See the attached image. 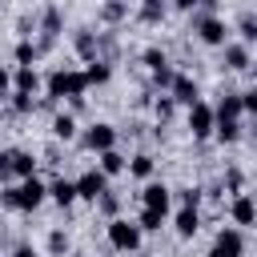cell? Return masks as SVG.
<instances>
[{"mask_svg": "<svg viewBox=\"0 0 257 257\" xmlns=\"http://www.w3.org/2000/svg\"><path fill=\"white\" fill-rule=\"evenodd\" d=\"M44 197H48V185H44L40 177H28V181H20V185L0 189V205H4V209H16V213H32V209H40Z\"/></svg>", "mask_w": 257, "mask_h": 257, "instance_id": "1", "label": "cell"}, {"mask_svg": "<svg viewBox=\"0 0 257 257\" xmlns=\"http://www.w3.org/2000/svg\"><path fill=\"white\" fill-rule=\"evenodd\" d=\"M44 88H48V100L56 104V100H76V96H84L88 92V84H84V72L80 68H56V72H48V80H44Z\"/></svg>", "mask_w": 257, "mask_h": 257, "instance_id": "2", "label": "cell"}, {"mask_svg": "<svg viewBox=\"0 0 257 257\" xmlns=\"http://www.w3.org/2000/svg\"><path fill=\"white\" fill-rule=\"evenodd\" d=\"M141 237H145V233H141L128 217H112V221H108V245H112L116 253H137V249H141Z\"/></svg>", "mask_w": 257, "mask_h": 257, "instance_id": "3", "label": "cell"}, {"mask_svg": "<svg viewBox=\"0 0 257 257\" xmlns=\"http://www.w3.org/2000/svg\"><path fill=\"white\" fill-rule=\"evenodd\" d=\"M193 32H197V40L209 44V48H221V44L229 40V28H225L221 16H201V12H193Z\"/></svg>", "mask_w": 257, "mask_h": 257, "instance_id": "4", "label": "cell"}, {"mask_svg": "<svg viewBox=\"0 0 257 257\" xmlns=\"http://www.w3.org/2000/svg\"><path fill=\"white\" fill-rule=\"evenodd\" d=\"M80 145L88 149V153H108V149H116V128L108 124V120H92L88 128H84V137H80Z\"/></svg>", "mask_w": 257, "mask_h": 257, "instance_id": "5", "label": "cell"}, {"mask_svg": "<svg viewBox=\"0 0 257 257\" xmlns=\"http://www.w3.org/2000/svg\"><path fill=\"white\" fill-rule=\"evenodd\" d=\"M72 189H76V201H100L104 193H108V177L100 173V169H84L76 181H72Z\"/></svg>", "mask_w": 257, "mask_h": 257, "instance_id": "6", "label": "cell"}, {"mask_svg": "<svg viewBox=\"0 0 257 257\" xmlns=\"http://www.w3.org/2000/svg\"><path fill=\"white\" fill-rule=\"evenodd\" d=\"M209 257H245V233L233 229V225L217 229V237L209 245Z\"/></svg>", "mask_w": 257, "mask_h": 257, "instance_id": "7", "label": "cell"}, {"mask_svg": "<svg viewBox=\"0 0 257 257\" xmlns=\"http://www.w3.org/2000/svg\"><path fill=\"white\" fill-rule=\"evenodd\" d=\"M173 104H185V108H193L197 100H201V88H197V80L193 76H185V72H173V84H169V92H165Z\"/></svg>", "mask_w": 257, "mask_h": 257, "instance_id": "8", "label": "cell"}, {"mask_svg": "<svg viewBox=\"0 0 257 257\" xmlns=\"http://www.w3.org/2000/svg\"><path fill=\"white\" fill-rule=\"evenodd\" d=\"M141 209H157V213L169 217V209H173V189H169L165 181H149V185L141 189Z\"/></svg>", "mask_w": 257, "mask_h": 257, "instance_id": "9", "label": "cell"}, {"mask_svg": "<svg viewBox=\"0 0 257 257\" xmlns=\"http://www.w3.org/2000/svg\"><path fill=\"white\" fill-rule=\"evenodd\" d=\"M189 133H193V141L213 137V104H209V100H197V104L189 108Z\"/></svg>", "mask_w": 257, "mask_h": 257, "instance_id": "10", "label": "cell"}, {"mask_svg": "<svg viewBox=\"0 0 257 257\" xmlns=\"http://www.w3.org/2000/svg\"><path fill=\"white\" fill-rule=\"evenodd\" d=\"M229 217H233V229H249L257 221V205H253V193H237L229 201Z\"/></svg>", "mask_w": 257, "mask_h": 257, "instance_id": "11", "label": "cell"}, {"mask_svg": "<svg viewBox=\"0 0 257 257\" xmlns=\"http://www.w3.org/2000/svg\"><path fill=\"white\" fill-rule=\"evenodd\" d=\"M72 48H76V56L88 64V60H96V52H100V36H96L92 28H76V32H72Z\"/></svg>", "mask_w": 257, "mask_h": 257, "instance_id": "12", "label": "cell"}, {"mask_svg": "<svg viewBox=\"0 0 257 257\" xmlns=\"http://www.w3.org/2000/svg\"><path fill=\"white\" fill-rule=\"evenodd\" d=\"M8 173L20 177V181L36 177V157H32L28 149H8Z\"/></svg>", "mask_w": 257, "mask_h": 257, "instance_id": "13", "label": "cell"}, {"mask_svg": "<svg viewBox=\"0 0 257 257\" xmlns=\"http://www.w3.org/2000/svg\"><path fill=\"white\" fill-rule=\"evenodd\" d=\"M221 48H225V68H233V72H249L253 56H249V48H245L241 40H225Z\"/></svg>", "mask_w": 257, "mask_h": 257, "instance_id": "14", "label": "cell"}, {"mask_svg": "<svg viewBox=\"0 0 257 257\" xmlns=\"http://www.w3.org/2000/svg\"><path fill=\"white\" fill-rule=\"evenodd\" d=\"M173 229H177V237H197V229H201V213L197 209H177L173 213Z\"/></svg>", "mask_w": 257, "mask_h": 257, "instance_id": "15", "label": "cell"}, {"mask_svg": "<svg viewBox=\"0 0 257 257\" xmlns=\"http://www.w3.org/2000/svg\"><path fill=\"white\" fill-rule=\"evenodd\" d=\"M36 88H40V72H36V68H16V72H12V92L32 96Z\"/></svg>", "mask_w": 257, "mask_h": 257, "instance_id": "16", "label": "cell"}, {"mask_svg": "<svg viewBox=\"0 0 257 257\" xmlns=\"http://www.w3.org/2000/svg\"><path fill=\"white\" fill-rule=\"evenodd\" d=\"M96 161H100L96 169H100L104 177H120V173H124V165H128V157H124L120 149H108V153H100Z\"/></svg>", "mask_w": 257, "mask_h": 257, "instance_id": "17", "label": "cell"}, {"mask_svg": "<svg viewBox=\"0 0 257 257\" xmlns=\"http://www.w3.org/2000/svg\"><path fill=\"white\" fill-rule=\"evenodd\" d=\"M48 197L60 205V209H68V205H76V189H72V181L68 177H56L52 185H48Z\"/></svg>", "mask_w": 257, "mask_h": 257, "instance_id": "18", "label": "cell"}, {"mask_svg": "<svg viewBox=\"0 0 257 257\" xmlns=\"http://www.w3.org/2000/svg\"><path fill=\"white\" fill-rule=\"evenodd\" d=\"M60 24H64V12H60L56 4H44V8H40V32L56 40V32H60Z\"/></svg>", "mask_w": 257, "mask_h": 257, "instance_id": "19", "label": "cell"}, {"mask_svg": "<svg viewBox=\"0 0 257 257\" xmlns=\"http://www.w3.org/2000/svg\"><path fill=\"white\" fill-rule=\"evenodd\" d=\"M36 56H40V52H36V40H24V36H20V40H16V48H12L16 68H32V64H36Z\"/></svg>", "mask_w": 257, "mask_h": 257, "instance_id": "20", "label": "cell"}, {"mask_svg": "<svg viewBox=\"0 0 257 257\" xmlns=\"http://www.w3.org/2000/svg\"><path fill=\"white\" fill-rule=\"evenodd\" d=\"M80 72H84V84H104V80L112 76V68H108V60H100V56H96V60H88V64H84Z\"/></svg>", "mask_w": 257, "mask_h": 257, "instance_id": "21", "label": "cell"}, {"mask_svg": "<svg viewBox=\"0 0 257 257\" xmlns=\"http://www.w3.org/2000/svg\"><path fill=\"white\" fill-rule=\"evenodd\" d=\"M52 137L56 141H72L76 137V116L72 112H56L52 116Z\"/></svg>", "mask_w": 257, "mask_h": 257, "instance_id": "22", "label": "cell"}, {"mask_svg": "<svg viewBox=\"0 0 257 257\" xmlns=\"http://www.w3.org/2000/svg\"><path fill=\"white\" fill-rule=\"evenodd\" d=\"M213 137L221 145H237L241 141V120H213Z\"/></svg>", "mask_w": 257, "mask_h": 257, "instance_id": "23", "label": "cell"}, {"mask_svg": "<svg viewBox=\"0 0 257 257\" xmlns=\"http://www.w3.org/2000/svg\"><path fill=\"white\" fill-rule=\"evenodd\" d=\"M165 221H169V217H165V213H157V209H141V213H137V221H133V225H137V229H141V233H157V229H161V225H165Z\"/></svg>", "mask_w": 257, "mask_h": 257, "instance_id": "24", "label": "cell"}, {"mask_svg": "<svg viewBox=\"0 0 257 257\" xmlns=\"http://www.w3.org/2000/svg\"><path fill=\"white\" fill-rule=\"evenodd\" d=\"M124 169H128L133 177H141V181H149V177H153V169H157V161H153L149 153H137V157H133V161L124 165Z\"/></svg>", "mask_w": 257, "mask_h": 257, "instance_id": "25", "label": "cell"}, {"mask_svg": "<svg viewBox=\"0 0 257 257\" xmlns=\"http://www.w3.org/2000/svg\"><path fill=\"white\" fill-rule=\"evenodd\" d=\"M48 253H52V257H68V253H72V241H68L64 229H52V233H48Z\"/></svg>", "mask_w": 257, "mask_h": 257, "instance_id": "26", "label": "cell"}, {"mask_svg": "<svg viewBox=\"0 0 257 257\" xmlns=\"http://www.w3.org/2000/svg\"><path fill=\"white\" fill-rule=\"evenodd\" d=\"M141 60H145L149 76H153V72H161V68H169V56H165V48H145V52H141Z\"/></svg>", "mask_w": 257, "mask_h": 257, "instance_id": "27", "label": "cell"}, {"mask_svg": "<svg viewBox=\"0 0 257 257\" xmlns=\"http://www.w3.org/2000/svg\"><path fill=\"white\" fill-rule=\"evenodd\" d=\"M137 16H141L145 24H157V20H165V4H161V0H145V4L137 8Z\"/></svg>", "mask_w": 257, "mask_h": 257, "instance_id": "28", "label": "cell"}, {"mask_svg": "<svg viewBox=\"0 0 257 257\" xmlns=\"http://www.w3.org/2000/svg\"><path fill=\"white\" fill-rule=\"evenodd\" d=\"M173 193H177L181 209H201V197H205V193H201L197 185H189V189H173Z\"/></svg>", "mask_w": 257, "mask_h": 257, "instance_id": "29", "label": "cell"}, {"mask_svg": "<svg viewBox=\"0 0 257 257\" xmlns=\"http://www.w3.org/2000/svg\"><path fill=\"white\" fill-rule=\"evenodd\" d=\"M124 16H128V4H120V0H112V4L100 8V20H104V24H116V20H124Z\"/></svg>", "mask_w": 257, "mask_h": 257, "instance_id": "30", "label": "cell"}, {"mask_svg": "<svg viewBox=\"0 0 257 257\" xmlns=\"http://www.w3.org/2000/svg\"><path fill=\"white\" fill-rule=\"evenodd\" d=\"M237 32H241V44H245V48H249V44L257 40V20H253V12H245V16H241Z\"/></svg>", "mask_w": 257, "mask_h": 257, "instance_id": "31", "label": "cell"}, {"mask_svg": "<svg viewBox=\"0 0 257 257\" xmlns=\"http://www.w3.org/2000/svg\"><path fill=\"white\" fill-rule=\"evenodd\" d=\"M8 96H12V112L16 116H32L36 112V100L32 96H24V92H8Z\"/></svg>", "mask_w": 257, "mask_h": 257, "instance_id": "32", "label": "cell"}, {"mask_svg": "<svg viewBox=\"0 0 257 257\" xmlns=\"http://www.w3.org/2000/svg\"><path fill=\"white\" fill-rule=\"evenodd\" d=\"M173 112H177V104H173V100H169V96L161 92V96L153 100V116H157V120L165 124V120H173Z\"/></svg>", "mask_w": 257, "mask_h": 257, "instance_id": "33", "label": "cell"}, {"mask_svg": "<svg viewBox=\"0 0 257 257\" xmlns=\"http://www.w3.org/2000/svg\"><path fill=\"white\" fill-rule=\"evenodd\" d=\"M96 209H100V213H104V217L112 221V217H120V197H116V193L108 189V193H104V197L96 201Z\"/></svg>", "mask_w": 257, "mask_h": 257, "instance_id": "34", "label": "cell"}, {"mask_svg": "<svg viewBox=\"0 0 257 257\" xmlns=\"http://www.w3.org/2000/svg\"><path fill=\"white\" fill-rule=\"evenodd\" d=\"M241 96V112L249 116V112H257V88H245V92H237Z\"/></svg>", "mask_w": 257, "mask_h": 257, "instance_id": "35", "label": "cell"}, {"mask_svg": "<svg viewBox=\"0 0 257 257\" xmlns=\"http://www.w3.org/2000/svg\"><path fill=\"white\" fill-rule=\"evenodd\" d=\"M153 84L169 92V84H173V64H169V68H161V72H153Z\"/></svg>", "mask_w": 257, "mask_h": 257, "instance_id": "36", "label": "cell"}, {"mask_svg": "<svg viewBox=\"0 0 257 257\" xmlns=\"http://www.w3.org/2000/svg\"><path fill=\"white\" fill-rule=\"evenodd\" d=\"M225 185H229V189H233V197H237V193H241V185H245V177H241L237 169H229V173H225Z\"/></svg>", "mask_w": 257, "mask_h": 257, "instance_id": "37", "label": "cell"}, {"mask_svg": "<svg viewBox=\"0 0 257 257\" xmlns=\"http://www.w3.org/2000/svg\"><path fill=\"white\" fill-rule=\"evenodd\" d=\"M8 92H12V72H8L4 64H0V100H4Z\"/></svg>", "mask_w": 257, "mask_h": 257, "instance_id": "38", "label": "cell"}, {"mask_svg": "<svg viewBox=\"0 0 257 257\" xmlns=\"http://www.w3.org/2000/svg\"><path fill=\"white\" fill-rule=\"evenodd\" d=\"M12 257H36V249H32V245H16V249H12Z\"/></svg>", "mask_w": 257, "mask_h": 257, "instance_id": "39", "label": "cell"}, {"mask_svg": "<svg viewBox=\"0 0 257 257\" xmlns=\"http://www.w3.org/2000/svg\"><path fill=\"white\" fill-rule=\"evenodd\" d=\"M0 177H8V149H0Z\"/></svg>", "mask_w": 257, "mask_h": 257, "instance_id": "40", "label": "cell"}, {"mask_svg": "<svg viewBox=\"0 0 257 257\" xmlns=\"http://www.w3.org/2000/svg\"><path fill=\"white\" fill-rule=\"evenodd\" d=\"M68 257H88V253H68Z\"/></svg>", "mask_w": 257, "mask_h": 257, "instance_id": "41", "label": "cell"}]
</instances>
